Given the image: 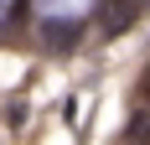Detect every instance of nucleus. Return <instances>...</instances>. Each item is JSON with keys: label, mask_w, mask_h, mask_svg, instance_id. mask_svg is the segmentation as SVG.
Instances as JSON below:
<instances>
[{"label": "nucleus", "mask_w": 150, "mask_h": 145, "mask_svg": "<svg viewBox=\"0 0 150 145\" xmlns=\"http://www.w3.org/2000/svg\"><path fill=\"white\" fill-rule=\"evenodd\" d=\"M140 5L145 0H98V26H104V36H119V31H129L135 26V16H140Z\"/></svg>", "instance_id": "f257e3e1"}, {"label": "nucleus", "mask_w": 150, "mask_h": 145, "mask_svg": "<svg viewBox=\"0 0 150 145\" xmlns=\"http://www.w3.org/2000/svg\"><path fill=\"white\" fill-rule=\"evenodd\" d=\"M78 36V21H42V42L47 47H57V52H67Z\"/></svg>", "instance_id": "f03ea898"}, {"label": "nucleus", "mask_w": 150, "mask_h": 145, "mask_svg": "<svg viewBox=\"0 0 150 145\" xmlns=\"http://www.w3.org/2000/svg\"><path fill=\"white\" fill-rule=\"evenodd\" d=\"M124 140H150V109L135 104V124H124Z\"/></svg>", "instance_id": "7ed1b4c3"}, {"label": "nucleus", "mask_w": 150, "mask_h": 145, "mask_svg": "<svg viewBox=\"0 0 150 145\" xmlns=\"http://www.w3.org/2000/svg\"><path fill=\"white\" fill-rule=\"evenodd\" d=\"M135 104H145V109H150V68L140 72V83H135Z\"/></svg>", "instance_id": "20e7f679"}]
</instances>
